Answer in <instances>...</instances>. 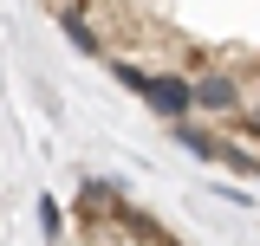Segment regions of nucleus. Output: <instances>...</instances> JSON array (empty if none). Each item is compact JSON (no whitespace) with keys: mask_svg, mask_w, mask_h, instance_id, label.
I'll return each instance as SVG.
<instances>
[{"mask_svg":"<svg viewBox=\"0 0 260 246\" xmlns=\"http://www.w3.org/2000/svg\"><path fill=\"white\" fill-rule=\"evenodd\" d=\"M39 227H46V240H59V233H65V214H59V201H39Z\"/></svg>","mask_w":260,"mask_h":246,"instance_id":"423d86ee","label":"nucleus"},{"mask_svg":"<svg viewBox=\"0 0 260 246\" xmlns=\"http://www.w3.org/2000/svg\"><path fill=\"white\" fill-rule=\"evenodd\" d=\"M143 104L162 123H189L195 117V78L176 71V65H162V71H150V85H143Z\"/></svg>","mask_w":260,"mask_h":246,"instance_id":"f03ea898","label":"nucleus"},{"mask_svg":"<svg viewBox=\"0 0 260 246\" xmlns=\"http://www.w3.org/2000/svg\"><path fill=\"white\" fill-rule=\"evenodd\" d=\"M241 110H247V85H241L228 65H208V71H195V117L228 123V117H241Z\"/></svg>","mask_w":260,"mask_h":246,"instance_id":"f257e3e1","label":"nucleus"},{"mask_svg":"<svg viewBox=\"0 0 260 246\" xmlns=\"http://www.w3.org/2000/svg\"><path fill=\"white\" fill-rule=\"evenodd\" d=\"M169 136H176L195 162H221L228 143H234V136H221V130H208V123H195V117H189V123H169Z\"/></svg>","mask_w":260,"mask_h":246,"instance_id":"20e7f679","label":"nucleus"},{"mask_svg":"<svg viewBox=\"0 0 260 246\" xmlns=\"http://www.w3.org/2000/svg\"><path fill=\"white\" fill-rule=\"evenodd\" d=\"M117 233H124V240H137V246H176V233H169V227H156V220L143 214V208H130V201H124V214H117Z\"/></svg>","mask_w":260,"mask_h":246,"instance_id":"39448f33","label":"nucleus"},{"mask_svg":"<svg viewBox=\"0 0 260 246\" xmlns=\"http://www.w3.org/2000/svg\"><path fill=\"white\" fill-rule=\"evenodd\" d=\"M117 214H124V194H117V182H78V227L85 233H104V227H117Z\"/></svg>","mask_w":260,"mask_h":246,"instance_id":"7ed1b4c3","label":"nucleus"}]
</instances>
